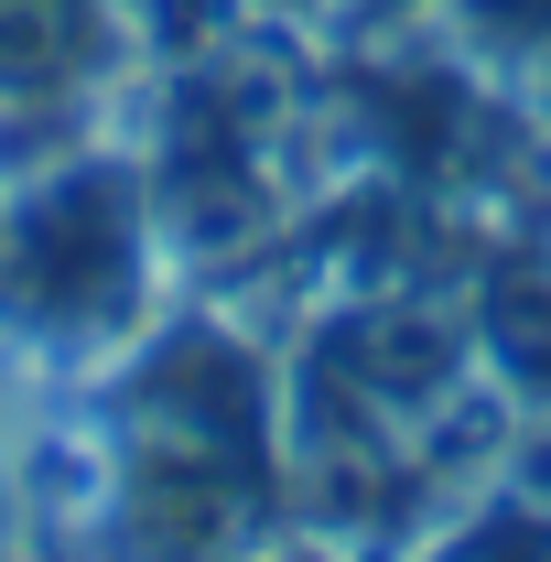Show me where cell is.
<instances>
[{
    "label": "cell",
    "instance_id": "6da1fadb",
    "mask_svg": "<svg viewBox=\"0 0 551 562\" xmlns=\"http://www.w3.org/2000/svg\"><path fill=\"white\" fill-rule=\"evenodd\" d=\"M140 271L131 173H44L33 206L0 216V281L44 325H109Z\"/></svg>",
    "mask_w": 551,
    "mask_h": 562
},
{
    "label": "cell",
    "instance_id": "7a4b0ae2",
    "mask_svg": "<svg viewBox=\"0 0 551 562\" xmlns=\"http://www.w3.org/2000/svg\"><path fill=\"white\" fill-rule=\"evenodd\" d=\"M0 541H11V476H0Z\"/></svg>",
    "mask_w": 551,
    "mask_h": 562
}]
</instances>
